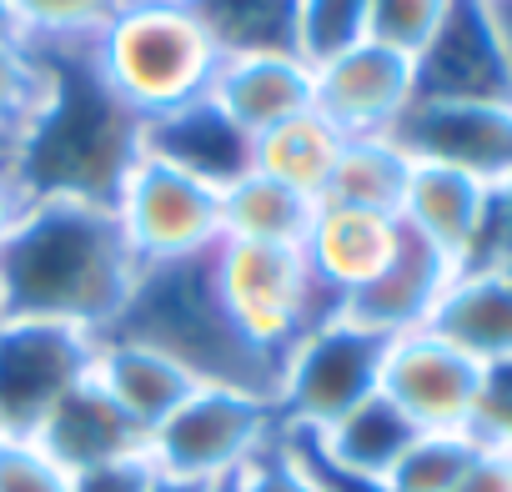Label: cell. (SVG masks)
<instances>
[{"instance_id":"6da1fadb","label":"cell","mask_w":512,"mask_h":492,"mask_svg":"<svg viewBox=\"0 0 512 492\" xmlns=\"http://www.w3.org/2000/svg\"><path fill=\"white\" fill-rule=\"evenodd\" d=\"M136 252L111 201L36 196L0 241V317L106 332L136 287Z\"/></svg>"},{"instance_id":"7a4b0ae2","label":"cell","mask_w":512,"mask_h":492,"mask_svg":"<svg viewBox=\"0 0 512 492\" xmlns=\"http://www.w3.org/2000/svg\"><path fill=\"white\" fill-rule=\"evenodd\" d=\"M31 56L46 66V106L21 141L16 176L31 196L116 201L121 176L141 156L146 121L101 81L91 46H51Z\"/></svg>"},{"instance_id":"3957f363","label":"cell","mask_w":512,"mask_h":492,"mask_svg":"<svg viewBox=\"0 0 512 492\" xmlns=\"http://www.w3.org/2000/svg\"><path fill=\"white\" fill-rule=\"evenodd\" d=\"M106 337H126L171 357L201 387H236V392H256L277 402L282 367L267 352H256L246 332L236 327V317L226 312L211 252L141 267Z\"/></svg>"},{"instance_id":"277c9868","label":"cell","mask_w":512,"mask_h":492,"mask_svg":"<svg viewBox=\"0 0 512 492\" xmlns=\"http://www.w3.org/2000/svg\"><path fill=\"white\" fill-rule=\"evenodd\" d=\"M101 81L141 121L176 111L211 91L221 51L201 31L186 0H131V6L91 41Z\"/></svg>"},{"instance_id":"5b68a950","label":"cell","mask_w":512,"mask_h":492,"mask_svg":"<svg viewBox=\"0 0 512 492\" xmlns=\"http://www.w3.org/2000/svg\"><path fill=\"white\" fill-rule=\"evenodd\" d=\"M216 287L236 327L256 352H267L277 367L287 352L317 332L322 322L342 317V297H332L302 246H256V241H221L211 252Z\"/></svg>"},{"instance_id":"8992f818","label":"cell","mask_w":512,"mask_h":492,"mask_svg":"<svg viewBox=\"0 0 512 492\" xmlns=\"http://www.w3.org/2000/svg\"><path fill=\"white\" fill-rule=\"evenodd\" d=\"M282 432L277 402L236 392V387H191V397L151 427V462L171 477L231 482L241 462H251Z\"/></svg>"},{"instance_id":"52a82bcc","label":"cell","mask_w":512,"mask_h":492,"mask_svg":"<svg viewBox=\"0 0 512 492\" xmlns=\"http://www.w3.org/2000/svg\"><path fill=\"white\" fill-rule=\"evenodd\" d=\"M382 332H367L347 317L322 322L307 332L277 377V417L292 432H322L337 417H347L357 402H367L382 387V362H387Z\"/></svg>"},{"instance_id":"ba28073f","label":"cell","mask_w":512,"mask_h":492,"mask_svg":"<svg viewBox=\"0 0 512 492\" xmlns=\"http://www.w3.org/2000/svg\"><path fill=\"white\" fill-rule=\"evenodd\" d=\"M111 206L141 267L201 257L221 246V191L151 151L131 161Z\"/></svg>"},{"instance_id":"9c48e42d","label":"cell","mask_w":512,"mask_h":492,"mask_svg":"<svg viewBox=\"0 0 512 492\" xmlns=\"http://www.w3.org/2000/svg\"><path fill=\"white\" fill-rule=\"evenodd\" d=\"M96 332L0 317V437H36L41 422L91 377Z\"/></svg>"},{"instance_id":"30bf717a","label":"cell","mask_w":512,"mask_h":492,"mask_svg":"<svg viewBox=\"0 0 512 492\" xmlns=\"http://www.w3.org/2000/svg\"><path fill=\"white\" fill-rule=\"evenodd\" d=\"M382 397H392L422 432H477L487 367L442 342L437 332L417 327L387 342L382 362Z\"/></svg>"},{"instance_id":"8fae6325","label":"cell","mask_w":512,"mask_h":492,"mask_svg":"<svg viewBox=\"0 0 512 492\" xmlns=\"http://www.w3.org/2000/svg\"><path fill=\"white\" fill-rule=\"evenodd\" d=\"M417 101L512 106V56L492 0H452L432 41L412 56Z\"/></svg>"},{"instance_id":"7c38bea8","label":"cell","mask_w":512,"mask_h":492,"mask_svg":"<svg viewBox=\"0 0 512 492\" xmlns=\"http://www.w3.org/2000/svg\"><path fill=\"white\" fill-rule=\"evenodd\" d=\"M392 141L412 161L452 166L482 186L512 176V106L482 101H412L392 126Z\"/></svg>"},{"instance_id":"4fadbf2b","label":"cell","mask_w":512,"mask_h":492,"mask_svg":"<svg viewBox=\"0 0 512 492\" xmlns=\"http://www.w3.org/2000/svg\"><path fill=\"white\" fill-rule=\"evenodd\" d=\"M417 101L412 86V61L357 41L342 56L312 66V111L327 116L347 141L352 136H392V126L407 116V106Z\"/></svg>"},{"instance_id":"5bb4252c","label":"cell","mask_w":512,"mask_h":492,"mask_svg":"<svg viewBox=\"0 0 512 492\" xmlns=\"http://www.w3.org/2000/svg\"><path fill=\"white\" fill-rule=\"evenodd\" d=\"M452 277H457V267L437 252V246H427L422 236H412L402 226V241H397L392 262L362 292H352L342 302V317L367 327V332H382V337L417 332V327H427V317L442 302Z\"/></svg>"},{"instance_id":"9a60e30c","label":"cell","mask_w":512,"mask_h":492,"mask_svg":"<svg viewBox=\"0 0 512 492\" xmlns=\"http://www.w3.org/2000/svg\"><path fill=\"white\" fill-rule=\"evenodd\" d=\"M402 241V221L382 216V211H362V206H337V201H317V216L307 226L302 252L317 272V282L332 297H352L362 292L397 252Z\"/></svg>"},{"instance_id":"2e32d148","label":"cell","mask_w":512,"mask_h":492,"mask_svg":"<svg viewBox=\"0 0 512 492\" xmlns=\"http://www.w3.org/2000/svg\"><path fill=\"white\" fill-rule=\"evenodd\" d=\"M141 151L171 161L176 171L226 191L251 171V136L236 131L211 96H196L176 111H161L141 126Z\"/></svg>"},{"instance_id":"e0dca14e","label":"cell","mask_w":512,"mask_h":492,"mask_svg":"<svg viewBox=\"0 0 512 492\" xmlns=\"http://www.w3.org/2000/svg\"><path fill=\"white\" fill-rule=\"evenodd\" d=\"M487 196H492V186H482V181H472V176H462L452 166L412 161L397 221L412 236H422L427 246H437V252L462 272L477 257L482 221H487Z\"/></svg>"},{"instance_id":"ac0fdd59","label":"cell","mask_w":512,"mask_h":492,"mask_svg":"<svg viewBox=\"0 0 512 492\" xmlns=\"http://www.w3.org/2000/svg\"><path fill=\"white\" fill-rule=\"evenodd\" d=\"M206 96L221 106V116L236 131H246L256 141L262 131L312 111V66L297 61L292 51H282V56H226L216 66V81H211Z\"/></svg>"},{"instance_id":"d6986e66","label":"cell","mask_w":512,"mask_h":492,"mask_svg":"<svg viewBox=\"0 0 512 492\" xmlns=\"http://www.w3.org/2000/svg\"><path fill=\"white\" fill-rule=\"evenodd\" d=\"M36 442L66 467V472H86V467H101V462H116V457H136V452H151V432L116 407V397L86 377L36 432Z\"/></svg>"},{"instance_id":"ffe728a7","label":"cell","mask_w":512,"mask_h":492,"mask_svg":"<svg viewBox=\"0 0 512 492\" xmlns=\"http://www.w3.org/2000/svg\"><path fill=\"white\" fill-rule=\"evenodd\" d=\"M427 332L482 367L512 362V287L492 267H462L427 317Z\"/></svg>"},{"instance_id":"44dd1931","label":"cell","mask_w":512,"mask_h":492,"mask_svg":"<svg viewBox=\"0 0 512 492\" xmlns=\"http://www.w3.org/2000/svg\"><path fill=\"white\" fill-rule=\"evenodd\" d=\"M91 377L116 397V407L121 412H131L146 432L156 427V422H166L186 397H191V387H201V382H191L171 357H161V352H151V347H141V342H126V337H96V362H91Z\"/></svg>"},{"instance_id":"7402d4cb","label":"cell","mask_w":512,"mask_h":492,"mask_svg":"<svg viewBox=\"0 0 512 492\" xmlns=\"http://www.w3.org/2000/svg\"><path fill=\"white\" fill-rule=\"evenodd\" d=\"M317 442V452L357 477H377L387 482V472L402 462V452L422 437V427L382 392H372L367 402H357L347 417H337L322 432H307Z\"/></svg>"},{"instance_id":"603a6c76","label":"cell","mask_w":512,"mask_h":492,"mask_svg":"<svg viewBox=\"0 0 512 492\" xmlns=\"http://www.w3.org/2000/svg\"><path fill=\"white\" fill-rule=\"evenodd\" d=\"M342 146H347V136L327 116L302 111V116H292V121H282V126H272L251 141V171H262V176L322 201Z\"/></svg>"},{"instance_id":"cb8c5ba5","label":"cell","mask_w":512,"mask_h":492,"mask_svg":"<svg viewBox=\"0 0 512 492\" xmlns=\"http://www.w3.org/2000/svg\"><path fill=\"white\" fill-rule=\"evenodd\" d=\"M317 216V201L262 176L246 171L221 191V241H256V246H302L307 226Z\"/></svg>"},{"instance_id":"d4e9b609","label":"cell","mask_w":512,"mask_h":492,"mask_svg":"<svg viewBox=\"0 0 512 492\" xmlns=\"http://www.w3.org/2000/svg\"><path fill=\"white\" fill-rule=\"evenodd\" d=\"M186 6L221 51V61L282 51L297 56V0H186Z\"/></svg>"},{"instance_id":"484cf974","label":"cell","mask_w":512,"mask_h":492,"mask_svg":"<svg viewBox=\"0 0 512 492\" xmlns=\"http://www.w3.org/2000/svg\"><path fill=\"white\" fill-rule=\"evenodd\" d=\"M407 176H412V156L392 136H352L337 156V171H332L322 201L397 216L402 196H407Z\"/></svg>"},{"instance_id":"4316f807","label":"cell","mask_w":512,"mask_h":492,"mask_svg":"<svg viewBox=\"0 0 512 492\" xmlns=\"http://www.w3.org/2000/svg\"><path fill=\"white\" fill-rule=\"evenodd\" d=\"M131 0H6L11 36L26 51L51 46H91Z\"/></svg>"},{"instance_id":"83f0119b","label":"cell","mask_w":512,"mask_h":492,"mask_svg":"<svg viewBox=\"0 0 512 492\" xmlns=\"http://www.w3.org/2000/svg\"><path fill=\"white\" fill-rule=\"evenodd\" d=\"M46 106V66L11 36H0V166L16 171L21 141Z\"/></svg>"},{"instance_id":"f1b7e54d","label":"cell","mask_w":512,"mask_h":492,"mask_svg":"<svg viewBox=\"0 0 512 492\" xmlns=\"http://www.w3.org/2000/svg\"><path fill=\"white\" fill-rule=\"evenodd\" d=\"M477 442H482L477 432H422L402 452V462L387 472V487L392 492H452Z\"/></svg>"},{"instance_id":"f546056e","label":"cell","mask_w":512,"mask_h":492,"mask_svg":"<svg viewBox=\"0 0 512 492\" xmlns=\"http://www.w3.org/2000/svg\"><path fill=\"white\" fill-rule=\"evenodd\" d=\"M367 41V0H297V56L322 66Z\"/></svg>"},{"instance_id":"4dcf8cb0","label":"cell","mask_w":512,"mask_h":492,"mask_svg":"<svg viewBox=\"0 0 512 492\" xmlns=\"http://www.w3.org/2000/svg\"><path fill=\"white\" fill-rule=\"evenodd\" d=\"M447 6L452 0H367V41L412 61L442 26Z\"/></svg>"},{"instance_id":"1f68e13d","label":"cell","mask_w":512,"mask_h":492,"mask_svg":"<svg viewBox=\"0 0 512 492\" xmlns=\"http://www.w3.org/2000/svg\"><path fill=\"white\" fill-rule=\"evenodd\" d=\"M226 492H322L312 482V472L302 467V457L292 452V442L277 432L251 462L236 467V477L226 482Z\"/></svg>"},{"instance_id":"d6a6232c","label":"cell","mask_w":512,"mask_h":492,"mask_svg":"<svg viewBox=\"0 0 512 492\" xmlns=\"http://www.w3.org/2000/svg\"><path fill=\"white\" fill-rule=\"evenodd\" d=\"M0 492H71V472L36 437H0Z\"/></svg>"},{"instance_id":"836d02e7","label":"cell","mask_w":512,"mask_h":492,"mask_svg":"<svg viewBox=\"0 0 512 492\" xmlns=\"http://www.w3.org/2000/svg\"><path fill=\"white\" fill-rule=\"evenodd\" d=\"M151 482H156L151 452H136V457H116V462L71 472V492H151Z\"/></svg>"},{"instance_id":"e575fe53","label":"cell","mask_w":512,"mask_h":492,"mask_svg":"<svg viewBox=\"0 0 512 492\" xmlns=\"http://www.w3.org/2000/svg\"><path fill=\"white\" fill-rule=\"evenodd\" d=\"M282 437L292 442V452L302 457V467L312 472V482H317L322 492H392V487H387V482H377V477H357V472H347V467L327 462L307 432H292V427H282Z\"/></svg>"},{"instance_id":"d590c367","label":"cell","mask_w":512,"mask_h":492,"mask_svg":"<svg viewBox=\"0 0 512 492\" xmlns=\"http://www.w3.org/2000/svg\"><path fill=\"white\" fill-rule=\"evenodd\" d=\"M477 437L502 447V452H512V362L487 367V397H482Z\"/></svg>"},{"instance_id":"8d00e7d4","label":"cell","mask_w":512,"mask_h":492,"mask_svg":"<svg viewBox=\"0 0 512 492\" xmlns=\"http://www.w3.org/2000/svg\"><path fill=\"white\" fill-rule=\"evenodd\" d=\"M512 252V176L492 186L487 196V221H482V241H477V257L467 267H492L497 257Z\"/></svg>"},{"instance_id":"74e56055","label":"cell","mask_w":512,"mask_h":492,"mask_svg":"<svg viewBox=\"0 0 512 492\" xmlns=\"http://www.w3.org/2000/svg\"><path fill=\"white\" fill-rule=\"evenodd\" d=\"M452 492H512V452L492 447V442H477L467 472L457 477Z\"/></svg>"},{"instance_id":"f35d334b","label":"cell","mask_w":512,"mask_h":492,"mask_svg":"<svg viewBox=\"0 0 512 492\" xmlns=\"http://www.w3.org/2000/svg\"><path fill=\"white\" fill-rule=\"evenodd\" d=\"M31 186L16 176V171H6V166H0V241H6L11 231H16V221L31 211Z\"/></svg>"},{"instance_id":"ab89813d","label":"cell","mask_w":512,"mask_h":492,"mask_svg":"<svg viewBox=\"0 0 512 492\" xmlns=\"http://www.w3.org/2000/svg\"><path fill=\"white\" fill-rule=\"evenodd\" d=\"M151 492H226V482H196V477H171V472H161V467H156V482H151Z\"/></svg>"},{"instance_id":"60d3db41","label":"cell","mask_w":512,"mask_h":492,"mask_svg":"<svg viewBox=\"0 0 512 492\" xmlns=\"http://www.w3.org/2000/svg\"><path fill=\"white\" fill-rule=\"evenodd\" d=\"M497 11V26H502V41H507V56H512V0H492Z\"/></svg>"},{"instance_id":"b9f144b4","label":"cell","mask_w":512,"mask_h":492,"mask_svg":"<svg viewBox=\"0 0 512 492\" xmlns=\"http://www.w3.org/2000/svg\"><path fill=\"white\" fill-rule=\"evenodd\" d=\"M0 36H11V16H6V0H0ZM16 41V36H11Z\"/></svg>"}]
</instances>
